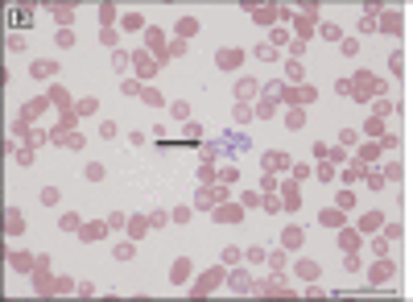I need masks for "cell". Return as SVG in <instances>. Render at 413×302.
Listing matches in <instances>:
<instances>
[{"label": "cell", "instance_id": "6da1fadb", "mask_svg": "<svg viewBox=\"0 0 413 302\" xmlns=\"http://www.w3.org/2000/svg\"><path fill=\"white\" fill-rule=\"evenodd\" d=\"M393 278V265L384 261V265H372V286H380V282H389Z\"/></svg>", "mask_w": 413, "mask_h": 302}, {"label": "cell", "instance_id": "7a4b0ae2", "mask_svg": "<svg viewBox=\"0 0 413 302\" xmlns=\"http://www.w3.org/2000/svg\"><path fill=\"white\" fill-rule=\"evenodd\" d=\"M236 96H240V100H252V96H256V83H252V79H240V83H236Z\"/></svg>", "mask_w": 413, "mask_h": 302}, {"label": "cell", "instance_id": "3957f363", "mask_svg": "<svg viewBox=\"0 0 413 302\" xmlns=\"http://www.w3.org/2000/svg\"><path fill=\"white\" fill-rule=\"evenodd\" d=\"M46 75H54V62H33V79H46Z\"/></svg>", "mask_w": 413, "mask_h": 302}, {"label": "cell", "instance_id": "277c9868", "mask_svg": "<svg viewBox=\"0 0 413 302\" xmlns=\"http://www.w3.org/2000/svg\"><path fill=\"white\" fill-rule=\"evenodd\" d=\"M322 223H327V228H339V223H343V215L331 207V211H322Z\"/></svg>", "mask_w": 413, "mask_h": 302}, {"label": "cell", "instance_id": "5b68a950", "mask_svg": "<svg viewBox=\"0 0 413 302\" xmlns=\"http://www.w3.org/2000/svg\"><path fill=\"white\" fill-rule=\"evenodd\" d=\"M380 220H384V215H380V211H368V215H364V232H372V228H380Z\"/></svg>", "mask_w": 413, "mask_h": 302}, {"label": "cell", "instance_id": "8992f818", "mask_svg": "<svg viewBox=\"0 0 413 302\" xmlns=\"http://www.w3.org/2000/svg\"><path fill=\"white\" fill-rule=\"evenodd\" d=\"M25 228V215L21 211H8V232H21Z\"/></svg>", "mask_w": 413, "mask_h": 302}, {"label": "cell", "instance_id": "52a82bcc", "mask_svg": "<svg viewBox=\"0 0 413 302\" xmlns=\"http://www.w3.org/2000/svg\"><path fill=\"white\" fill-rule=\"evenodd\" d=\"M186 273H190V265H186V261H178V265H174V282H178V286L186 282Z\"/></svg>", "mask_w": 413, "mask_h": 302}, {"label": "cell", "instance_id": "ba28073f", "mask_svg": "<svg viewBox=\"0 0 413 302\" xmlns=\"http://www.w3.org/2000/svg\"><path fill=\"white\" fill-rule=\"evenodd\" d=\"M170 112H174V120H186V116H190L186 103H170Z\"/></svg>", "mask_w": 413, "mask_h": 302}, {"label": "cell", "instance_id": "9c48e42d", "mask_svg": "<svg viewBox=\"0 0 413 302\" xmlns=\"http://www.w3.org/2000/svg\"><path fill=\"white\" fill-rule=\"evenodd\" d=\"M149 223H153V228H161V223H170V215H165V211H153V215H149Z\"/></svg>", "mask_w": 413, "mask_h": 302}, {"label": "cell", "instance_id": "30bf717a", "mask_svg": "<svg viewBox=\"0 0 413 302\" xmlns=\"http://www.w3.org/2000/svg\"><path fill=\"white\" fill-rule=\"evenodd\" d=\"M256 58H265V62H273V58H277V50H273V46H260V50H256Z\"/></svg>", "mask_w": 413, "mask_h": 302}, {"label": "cell", "instance_id": "8fae6325", "mask_svg": "<svg viewBox=\"0 0 413 302\" xmlns=\"http://www.w3.org/2000/svg\"><path fill=\"white\" fill-rule=\"evenodd\" d=\"M87 178H91V182H99V178H103V166H95V161H91V166H87Z\"/></svg>", "mask_w": 413, "mask_h": 302}, {"label": "cell", "instance_id": "7c38bea8", "mask_svg": "<svg viewBox=\"0 0 413 302\" xmlns=\"http://www.w3.org/2000/svg\"><path fill=\"white\" fill-rule=\"evenodd\" d=\"M41 203H46V207L58 203V191H54V186H46V191H41Z\"/></svg>", "mask_w": 413, "mask_h": 302}]
</instances>
